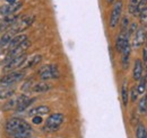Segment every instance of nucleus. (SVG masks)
<instances>
[{
	"label": "nucleus",
	"mask_w": 147,
	"mask_h": 138,
	"mask_svg": "<svg viewBox=\"0 0 147 138\" xmlns=\"http://www.w3.org/2000/svg\"><path fill=\"white\" fill-rule=\"evenodd\" d=\"M20 130H32V127L28 122L20 119V118H10L6 122V131L10 136L14 133Z\"/></svg>",
	"instance_id": "f257e3e1"
},
{
	"label": "nucleus",
	"mask_w": 147,
	"mask_h": 138,
	"mask_svg": "<svg viewBox=\"0 0 147 138\" xmlns=\"http://www.w3.org/2000/svg\"><path fill=\"white\" fill-rule=\"evenodd\" d=\"M34 20H35V16H33V15L23 16L16 20V23L9 28V31L14 35H18V33H22L23 31L27 29L34 23Z\"/></svg>",
	"instance_id": "f03ea898"
},
{
	"label": "nucleus",
	"mask_w": 147,
	"mask_h": 138,
	"mask_svg": "<svg viewBox=\"0 0 147 138\" xmlns=\"http://www.w3.org/2000/svg\"><path fill=\"white\" fill-rule=\"evenodd\" d=\"M37 74H38L41 80L47 81V80L58 79L60 76V71L58 69V66L55 64H48V65H43L38 70Z\"/></svg>",
	"instance_id": "7ed1b4c3"
},
{
	"label": "nucleus",
	"mask_w": 147,
	"mask_h": 138,
	"mask_svg": "<svg viewBox=\"0 0 147 138\" xmlns=\"http://www.w3.org/2000/svg\"><path fill=\"white\" fill-rule=\"evenodd\" d=\"M25 76V72L24 71H13L3 76L0 78V86H14L15 83H17L19 81H22Z\"/></svg>",
	"instance_id": "20e7f679"
},
{
	"label": "nucleus",
	"mask_w": 147,
	"mask_h": 138,
	"mask_svg": "<svg viewBox=\"0 0 147 138\" xmlns=\"http://www.w3.org/2000/svg\"><path fill=\"white\" fill-rule=\"evenodd\" d=\"M30 46H31V40H30V39H26V40L23 42L20 45H18L16 48H14V50H11V51H8L7 55H6V58H5V61H3V64L7 65L11 60L18 57L20 55H24V54L26 53V51L30 48Z\"/></svg>",
	"instance_id": "39448f33"
},
{
	"label": "nucleus",
	"mask_w": 147,
	"mask_h": 138,
	"mask_svg": "<svg viewBox=\"0 0 147 138\" xmlns=\"http://www.w3.org/2000/svg\"><path fill=\"white\" fill-rule=\"evenodd\" d=\"M63 120H65V117H63L62 113H60V112L52 113L45 120V126H44L43 129L45 131H55V130L59 129V127L61 126Z\"/></svg>",
	"instance_id": "423d86ee"
},
{
	"label": "nucleus",
	"mask_w": 147,
	"mask_h": 138,
	"mask_svg": "<svg viewBox=\"0 0 147 138\" xmlns=\"http://www.w3.org/2000/svg\"><path fill=\"white\" fill-rule=\"evenodd\" d=\"M121 13H122V0H118V1L114 2L110 15V23L109 24H110L111 28H114L119 24V20H120V17H121Z\"/></svg>",
	"instance_id": "0eeeda50"
},
{
	"label": "nucleus",
	"mask_w": 147,
	"mask_h": 138,
	"mask_svg": "<svg viewBox=\"0 0 147 138\" xmlns=\"http://www.w3.org/2000/svg\"><path fill=\"white\" fill-rule=\"evenodd\" d=\"M146 31H147V27H145V26H142V27H138L137 28V31L135 33V36H134V42H132L134 48H139L145 43Z\"/></svg>",
	"instance_id": "6e6552de"
},
{
	"label": "nucleus",
	"mask_w": 147,
	"mask_h": 138,
	"mask_svg": "<svg viewBox=\"0 0 147 138\" xmlns=\"http://www.w3.org/2000/svg\"><path fill=\"white\" fill-rule=\"evenodd\" d=\"M23 7V3L22 2H14V3H7V5H3L0 7V15H2L3 17L5 16H10V15H14L15 13H17L19 9Z\"/></svg>",
	"instance_id": "1a4fd4ad"
},
{
	"label": "nucleus",
	"mask_w": 147,
	"mask_h": 138,
	"mask_svg": "<svg viewBox=\"0 0 147 138\" xmlns=\"http://www.w3.org/2000/svg\"><path fill=\"white\" fill-rule=\"evenodd\" d=\"M26 60H27L26 54L20 55V56H18V57H16V58L11 60L7 65H5V66H6V68H5V71H9V72L16 71L17 69H19V68H22V66H23V64L25 63V61H26Z\"/></svg>",
	"instance_id": "9d476101"
},
{
	"label": "nucleus",
	"mask_w": 147,
	"mask_h": 138,
	"mask_svg": "<svg viewBox=\"0 0 147 138\" xmlns=\"http://www.w3.org/2000/svg\"><path fill=\"white\" fill-rule=\"evenodd\" d=\"M18 19L17 15H10V16H5L3 18L0 19V32H5L7 31L8 28H10L15 23L16 20Z\"/></svg>",
	"instance_id": "9b49d317"
},
{
	"label": "nucleus",
	"mask_w": 147,
	"mask_h": 138,
	"mask_svg": "<svg viewBox=\"0 0 147 138\" xmlns=\"http://www.w3.org/2000/svg\"><path fill=\"white\" fill-rule=\"evenodd\" d=\"M143 69H144L143 61L137 58L135 61V65H134V70H132V79L135 81H139L143 78Z\"/></svg>",
	"instance_id": "f8f14e48"
},
{
	"label": "nucleus",
	"mask_w": 147,
	"mask_h": 138,
	"mask_svg": "<svg viewBox=\"0 0 147 138\" xmlns=\"http://www.w3.org/2000/svg\"><path fill=\"white\" fill-rule=\"evenodd\" d=\"M17 99H18V104H17V107H16V111H18V112L24 111L28 105H31V104H33V101H34V99H30L25 94L19 96Z\"/></svg>",
	"instance_id": "ddd939ff"
},
{
	"label": "nucleus",
	"mask_w": 147,
	"mask_h": 138,
	"mask_svg": "<svg viewBox=\"0 0 147 138\" xmlns=\"http://www.w3.org/2000/svg\"><path fill=\"white\" fill-rule=\"evenodd\" d=\"M122 57H121V63H122V68L123 69H128L129 61H130V54H131V46L130 43H126V45L122 48Z\"/></svg>",
	"instance_id": "4468645a"
},
{
	"label": "nucleus",
	"mask_w": 147,
	"mask_h": 138,
	"mask_svg": "<svg viewBox=\"0 0 147 138\" xmlns=\"http://www.w3.org/2000/svg\"><path fill=\"white\" fill-rule=\"evenodd\" d=\"M27 39V36L24 34H18V35H15L13 38H11V40H10V43H9V45H8V51H11V50H14V48H16L18 45H20L23 42H25Z\"/></svg>",
	"instance_id": "2eb2a0df"
},
{
	"label": "nucleus",
	"mask_w": 147,
	"mask_h": 138,
	"mask_svg": "<svg viewBox=\"0 0 147 138\" xmlns=\"http://www.w3.org/2000/svg\"><path fill=\"white\" fill-rule=\"evenodd\" d=\"M15 86H0V99L5 100V99H9L15 94Z\"/></svg>",
	"instance_id": "dca6fc26"
},
{
	"label": "nucleus",
	"mask_w": 147,
	"mask_h": 138,
	"mask_svg": "<svg viewBox=\"0 0 147 138\" xmlns=\"http://www.w3.org/2000/svg\"><path fill=\"white\" fill-rule=\"evenodd\" d=\"M51 88H52L51 84H49L48 82H37L32 86L31 91L35 92V93H44V92H48L49 90H51Z\"/></svg>",
	"instance_id": "f3484780"
},
{
	"label": "nucleus",
	"mask_w": 147,
	"mask_h": 138,
	"mask_svg": "<svg viewBox=\"0 0 147 138\" xmlns=\"http://www.w3.org/2000/svg\"><path fill=\"white\" fill-rule=\"evenodd\" d=\"M49 112H50V108L48 105H38L36 108L32 109L28 112V115L32 116V117H34V116H43V115H47Z\"/></svg>",
	"instance_id": "a211bd4d"
},
{
	"label": "nucleus",
	"mask_w": 147,
	"mask_h": 138,
	"mask_svg": "<svg viewBox=\"0 0 147 138\" xmlns=\"http://www.w3.org/2000/svg\"><path fill=\"white\" fill-rule=\"evenodd\" d=\"M42 61V55H34V56H32L31 58H27L26 61H25V63L23 64V68H25V69H30V68H33V66H35L37 64H40V62Z\"/></svg>",
	"instance_id": "6ab92c4d"
},
{
	"label": "nucleus",
	"mask_w": 147,
	"mask_h": 138,
	"mask_svg": "<svg viewBox=\"0 0 147 138\" xmlns=\"http://www.w3.org/2000/svg\"><path fill=\"white\" fill-rule=\"evenodd\" d=\"M14 36H15V35L13 34L10 31L6 32L5 34L1 36V38H0V47H1V48H5L6 46H8L9 43H10V40H11V38H13Z\"/></svg>",
	"instance_id": "aec40b11"
},
{
	"label": "nucleus",
	"mask_w": 147,
	"mask_h": 138,
	"mask_svg": "<svg viewBox=\"0 0 147 138\" xmlns=\"http://www.w3.org/2000/svg\"><path fill=\"white\" fill-rule=\"evenodd\" d=\"M140 0H129L128 5V11L130 15L137 16L138 15V5Z\"/></svg>",
	"instance_id": "412c9836"
},
{
	"label": "nucleus",
	"mask_w": 147,
	"mask_h": 138,
	"mask_svg": "<svg viewBox=\"0 0 147 138\" xmlns=\"http://www.w3.org/2000/svg\"><path fill=\"white\" fill-rule=\"evenodd\" d=\"M121 99H122V104L125 107H127L129 100V92H128V86H127V82H125L121 88Z\"/></svg>",
	"instance_id": "4be33fe9"
},
{
	"label": "nucleus",
	"mask_w": 147,
	"mask_h": 138,
	"mask_svg": "<svg viewBox=\"0 0 147 138\" xmlns=\"http://www.w3.org/2000/svg\"><path fill=\"white\" fill-rule=\"evenodd\" d=\"M146 127L143 123H138L136 128V138H145L146 137Z\"/></svg>",
	"instance_id": "5701e85b"
},
{
	"label": "nucleus",
	"mask_w": 147,
	"mask_h": 138,
	"mask_svg": "<svg viewBox=\"0 0 147 138\" xmlns=\"http://www.w3.org/2000/svg\"><path fill=\"white\" fill-rule=\"evenodd\" d=\"M146 86H147V81H146V79H145V76H143V78L139 80V83H138V86H137V91H138V93H139V94L145 93Z\"/></svg>",
	"instance_id": "b1692460"
},
{
	"label": "nucleus",
	"mask_w": 147,
	"mask_h": 138,
	"mask_svg": "<svg viewBox=\"0 0 147 138\" xmlns=\"http://www.w3.org/2000/svg\"><path fill=\"white\" fill-rule=\"evenodd\" d=\"M138 111L140 113H146L147 112V102H146V96H144L139 102H138Z\"/></svg>",
	"instance_id": "393cba45"
},
{
	"label": "nucleus",
	"mask_w": 147,
	"mask_h": 138,
	"mask_svg": "<svg viewBox=\"0 0 147 138\" xmlns=\"http://www.w3.org/2000/svg\"><path fill=\"white\" fill-rule=\"evenodd\" d=\"M17 104H18V99H17V98H16V99H11V100H9L8 102H6V104L3 105V110H13L14 108L16 109Z\"/></svg>",
	"instance_id": "a878e982"
},
{
	"label": "nucleus",
	"mask_w": 147,
	"mask_h": 138,
	"mask_svg": "<svg viewBox=\"0 0 147 138\" xmlns=\"http://www.w3.org/2000/svg\"><path fill=\"white\" fill-rule=\"evenodd\" d=\"M139 20H140L142 25L146 27L147 26V7L139 13Z\"/></svg>",
	"instance_id": "bb28decb"
},
{
	"label": "nucleus",
	"mask_w": 147,
	"mask_h": 138,
	"mask_svg": "<svg viewBox=\"0 0 147 138\" xmlns=\"http://www.w3.org/2000/svg\"><path fill=\"white\" fill-rule=\"evenodd\" d=\"M130 99H131V101L132 102H135L137 99H138V96H139V93H138V91H137V86H132L131 88V90H130Z\"/></svg>",
	"instance_id": "cd10ccee"
},
{
	"label": "nucleus",
	"mask_w": 147,
	"mask_h": 138,
	"mask_svg": "<svg viewBox=\"0 0 147 138\" xmlns=\"http://www.w3.org/2000/svg\"><path fill=\"white\" fill-rule=\"evenodd\" d=\"M33 83V80H28V81H26L24 84H23V86H22V90L23 91H31V89H32V86H34V84H32Z\"/></svg>",
	"instance_id": "c85d7f7f"
},
{
	"label": "nucleus",
	"mask_w": 147,
	"mask_h": 138,
	"mask_svg": "<svg viewBox=\"0 0 147 138\" xmlns=\"http://www.w3.org/2000/svg\"><path fill=\"white\" fill-rule=\"evenodd\" d=\"M147 7V0H140L139 1V5H138V15H139V13L143 10V9H145Z\"/></svg>",
	"instance_id": "c756f323"
},
{
	"label": "nucleus",
	"mask_w": 147,
	"mask_h": 138,
	"mask_svg": "<svg viewBox=\"0 0 147 138\" xmlns=\"http://www.w3.org/2000/svg\"><path fill=\"white\" fill-rule=\"evenodd\" d=\"M42 116H34L33 117V119H32V122L34 123V125H40V123H42Z\"/></svg>",
	"instance_id": "7c9ffc66"
},
{
	"label": "nucleus",
	"mask_w": 147,
	"mask_h": 138,
	"mask_svg": "<svg viewBox=\"0 0 147 138\" xmlns=\"http://www.w3.org/2000/svg\"><path fill=\"white\" fill-rule=\"evenodd\" d=\"M8 3H14V2H17V0H7Z\"/></svg>",
	"instance_id": "2f4dec72"
},
{
	"label": "nucleus",
	"mask_w": 147,
	"mask_h": 138,
	"mask_svg": "<svg viewBox=\"0 0 147 138\" xmlns=\"http://www.w3.org/2000/svg\"><path fill=\"white\" fill-rule=\"evenodd\" d=\"M113 1H114V0H107V2H108L109 5H111V3H113Z\"/></svg>",
	"instance_id": "473e14b6"
},
{
	"label": "nucleus",
	"mask_w": 147,
	"mask_h": 138,
	"mask_svg": "<svg viewBox=\"0 0 147 138\" xmlns=\"http://www.w3.org/2000/svg\"><path fill=\"white\" fill-rule=\"evenodd\" d=\"M145 47L147 48V31H146V39H145Z\"/></svg>",
	"instance_id": "72a5a7b5"
},
{
	"label": "nucleus",
	"mask_w": 147,
	"mask_h": 138,
	"mask_svg": "<svg viewBox=\"0 0 147 138\" xmlns=\"http://www.w3.org/2000/svg\"><path fill=\"white\" fill-rule=\"evenodd\" d=\"M146 102H147V94H146Z\"/></svg>",
	"instance_id": "f704fd0d"
},
{
	"label": "nucleus",
	"mask_w": 147,
	"mask_h": 138,
	"mask_svg": "<svg viewBox=\"0 0 147 138\" xmlns=\"http://www.w3.org/2000/svg\"><path fill=\"white\" fill-rule=\"evenodd\" d=\"M145 138H147V131H146V137H145Z\"/></svg>",
	"instance_id": "c9c22d12"
},
{
	"label": "nucleus",
	"mask_w": 147,
	"mask_h": 138,
	"mask_svg": "<svg viewBox=\"0 0 147 138\" xmlns=\"http://www.w3.org/2000/svg\"><path fill=\"white\" fill-rule=\"evenodd\" d=\"M30 138H35V137H30Z\"/></svg>",
	"instance_id": "e433bc0d"
}]
</instances>
